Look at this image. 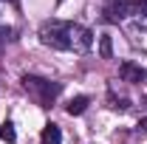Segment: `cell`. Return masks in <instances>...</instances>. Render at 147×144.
Returning a JSON list of instances; mask_svg holds the SVG:
<instances>
[{
    "label": "cell",
    "mask_w": 147,
    "mask_h": 144,
    "mask_svg": "<svg viewBox=\"0 0 147 144\" xmlns=\"http://www.w3.org/2000/svg\"><path fill=\"white\" fill-rule=\"evenodd\" d=\"M23 85H26V90L34 96V102L40 105V108H51V102H54L57 96H59V90H62L59 82L40 79V76H23Z\"/></svg>",
    "instance_id": "cell-1"
},
{
    "label": "cell",
    "mask_w": 147,
    "mask_h": 144,
    "mask_svg": "<svg viewBox=\"0 0 147 144\" xmlns=\"http://www.w3.org/2000/svg\"><path fill=\"white\" fill-rule=\"evenodd\" d=\"M40 40L42 45H51L59 51H71V23H62V20H51L40 28Z\"/></svg>",
    "instance_id": "cell-2"
},
{
    "label": "cell",
    "mask_w": 147,
    "mask_h": 144,
    "mask_svg": "<svg viewBox=\"0 0 147 144\" xmlns=\"http://www.w3.org/2000/svg\"><path fill=\"white\" fill-rule=\"evenodd\" d=\"M91 45H93V31L85 28V26L71 23V48L74 51H88Z\"/></svg>",
    "instance_id": "cell-3"
},
{
    "label": "cell",
    "mask_w": 147,
    "mask_h": 144,
    "mask_svg": "<svg viewBox=\"0 0 147 144\" xmlns=\"http://www.w3.org/2000/svg\"><path fill=\"white\" fill-rule=\"evenodd\" d=\"M102 11H105V17H108L110 23H119V20H125L130 11H133V3H130V0H108Z\"/></svg>",
    "instance_id": "cell-4"
},
{
    "label": "cell",
    "mask_w": 147,
    "mask_h": 144,
    "mask_svg": "<svg viewBox=\"0 0 147 144\" xmlns=\"http://www.w3.org/2000/svg\"><path fill=\"white\" fill-rule=\"evenodd\" d=\"M119 76H122L125 82H142V79H147V71H142V68L133 65V62H122V65H119Z\"/></svg>",
    "instance_id": "cell-5"
},
{
    "label": "cell",
    "mask_w": 147,
    "mask_h": 144,
    "mask_svg": "<svg viewBox=\"0 0 147 144\" xmlns=\"http://www.w3.org/2000/svg\"><path fill=\"white\" fill-rule=\"evenodd\" d=\"M88 105H91L88 96H74L71 102L65 105V110H68V116H82V113L88 110Z\"/></svg>",
    "instance_id": "cell-6"
},
{
    "label": "cell",
    "mask_w": 147,
    "mask_h": 144,
    "mask_svg": "<svg viewBox=\"0 0 147 144\" xmlns=\"http://www.w3.org/2000/svg\"><path fill=\"white\" fill-rule=\"evenodd\" d=\"M42 144H62V133L57 124H45L42 127Z\"/></svg>",
    "instance_id": "cell-7"
},
{
    "label": "cell",
    "mask_w": 147,
    "mask_h": 144,
    "mask_svg": "<svg viewBox=\"0 0 147 144\" xmlns=\"http://www.w3.org/2000/svg\"><path fill=\"white\" fill-rule=\"evenodd\" d=\"M99 54L105 57V59H110V57H113V40H110L108 34L99 37Z\"/></svg>",
    "instance_id": "cell-8"
},
{
    "label": "cell",
    "mask_w": 147,
    "mask_h": 144,
    "mask_svg": "<svg viewBox=\"0 0 147 144\" xmlns=\"http://www.w3.org/2000/svg\"><path fill=\"white\" fill-rule=\"evenodd\" d=\"M0 139H3V141H14V139H17V133H14V124H11V122L0 124Z\"/></svg>",
    "instance_id": "cell-9"
},
{
    "label": "cell",
    "mask_w": 147,
    "mask_h": 144,
    "mask_svg": "<svg viewBox=\"0 0 147 144\" xmlns=\"http://www.w3.org/2000/svg\"><path fill=\"white\" fill-rule=\"evenodd\" d=\"M133 11H136V14H144V17H147V0H133Z\"/></svg>",
    "instance_id": "cell-10"
},
{
    "label": "cell",
    "mask_w": 147,
    "mask_h": 144,
    "mask_svg": "<svg viewBox=\"0 0 147 144\" xmlns=\"http://www.w3.org/2000/svg\"><path fill=\"white\" fill-rule=\"evenodd\" d=\"M9 34H11V28H0V51H3V42H6Z\"/></svg>",
    "instance_id": "cell-11"
},
{
    "label": "cell",
    "mask_w": 147,
    "mask_h": 144,
    "mask_svg": "<svg viewBox=\"0 0 147 144\" xmlns=\"http://www.w3.org/2000/svg\"><path fill=\"white\" fill-rule=\"evenodd\" d=\"M139 127H144V130H147V119H144V122H142V124H139Z\"/></svg>",
    "instance_id": "cell-12"
},
{
    "label": "cell",
    "mask_w": 147,
    "mask_h": 144,
    "mask_svg": "<svg viewBox=\"0 0 147 144\" xmlns=\"http://www.w3.org/2000/svg\"><path fill=\"white\" fill-rule=\"evenodd\" d=\"M9 3H17V0H9Z\"/></svg>",
    "instance_id": "cell-13"
}]
</instances>
